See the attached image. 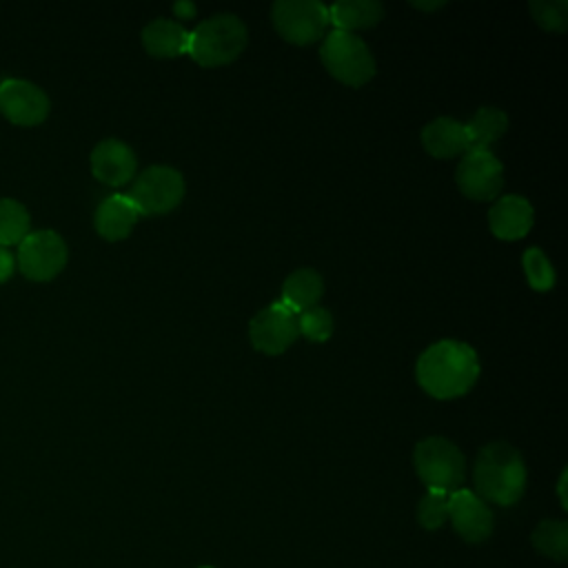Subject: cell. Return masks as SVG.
<instances>
[{"label":"cell","mask_w":568,"mask_h":568,"mask_svg":"<svg viewBox=\"0 0 568 568\" xmlns=\"http://www.w3.org/2000/svg\"><path fill=\"white\" fill-rule=\"evenodd\" d=\"M532 546L555 561L568 559V521L564 519H544L530 535Z\"/></svg>","instance_id":"44dd1931"},{"label":"cell","mask_w":568,"mask_h":568,"mask_svg":"<svg viewBox=\"0 0 568 568\" xmlns=\"http://www.w3.org/2000/svg\"><path fill=\"white\" fill-rule=\"evenodd\" d=\"M413 464L419 479L435 490L453 493L466 477V459L457 444L446 437H426L413 450Z\"/></svg>","instance_id":"5b68a950"},{"label":"cell","mask_w":568,"mask_h":568,"mask_svg":"<svg viewBox=\"0 0 568 568\" xmlns=\"http://www.w3.org/2000/svg\"><path fill=\"white\" fill-rule=\"evenodd\" d=\"M67 244L64 240L51 231H31L20 244L16 264L20 273L31 282H49L67 266Z\"/></svg>","instance_id":"ba28073f"},{"label":"cell","mask_w":568,"mask_h":568,"mask_svg":"<svg viewBox=\"0 0 568 568\" xmlns=\"http://www.w3.org/2000/svg\"><path fill=\"white\" fill-rule=\"evenodd\" d=\"M521 266L526 273V280L530 288L535 291H550L555 286V266L546 257V253L539 246H530L521 255Z\"/></svg>","instance_id":"603a6c76"},{"label":"cell","mask_w":568,"mask_h":568,"mask_svg":"<svg viewBox=\"0 0 568 568\" xmlns=\"http://www.w3.org/2000/svg\"><path fill=\"white\" fill-rule=\"evenodd\" d=\"M248 31L235 13H215L189 31V55L200 67L233 62L246 47Z\"/></svg>","instance_id":"3957f363"},{"label":"cell","mask_w":568,"mask_h":568,"mask_svg":"<svg viewBox=\"0 0 568 568\" xmlns=\"http://www.w3.org/2000/svg\"><path fill=\"white\" fill-rule=\"evenodd\" d=\"M470 149L490 151V146L506 133L508 115L497 106H479L468 122H464Z\"/></svg>","instance_id":"ffe728a7"},{"label":"cell","mask_w":568,"mask_h":568,"mask_svg":"<svg viewBox=\"0 0 568 568\" xmlns=\"http://www.w3.org/2000/svg\"><path fill=\"white\" fill-rule=\"evenodd\" d=\"M184 191V178L178 169L153 164L133 180L126 195L140 215H166L182 202Z\"/></svg>","instance_id":"8992f818"},{"label":"cell","mask_w":568,"mask_h":568,"mask_svg":"<svg viewBox=\"0 0 568 568\" xmlns=\"http://www.w3.org/2000/svg\"><path fill=\"white\" fill-rule=\"evenodd\" d=\"M275 31L291 44H313L326 36L328 7L317 0H277L271 7Z\"/></svg>","instance_id":"52a82bcc"},{"label":"cell","mask_w":568,"mask_h":568,"mask_svg":"<svg viewBox=\"0 0 568 568\" xmlns=\"http://www.w3.org/2000/svg\"><path fill=\"white\" fill-rule=\"evenodd\" d=\"M297 331L308 342H326L333 335V313L320 304L306 308L297 315Z\"/></svg>","instance_id":"484cf974"},{"label":"cell","mask_w":568,"mask_h":568,"mask_svg":"<svg viewBox=\"0 0 568 568\" xmlns=\"http://www.w3.org/2000/svg\"><path fill=\"white\" fill-rule=\"evenodd\" d=\"M384 18V4L377 0H337L328 7V22L337 31L355 33L371 29Z\"/></svg>","instance_id":"ac0fdd59"},{"label":"cell","mask_w":568,"mask_h":568,"mask_svg":"<svg viewBox=\"0 0 568 568\" xmlns=\"http://www.w3.org/2000/svg\"><path fill=\"white\" fill-rule=\"evenodd\" d=\"M450 493L428 488L417 504V521L426 530H437L448 521Z\"/></svg>","instance_id":"cb8c5ba5"},{"label":"cell","mask_w":568,"mask_h":568,"mask_svg":"<svg viewBox=\"0 0 568 568\" xmlns=\"http://www.w3.org/2000/svg\"><path fill=\"white\" fill-rule=\"evenodd\" d=\"M422 146L433 158H457L470 151L466 126L455 118H435L422 129Z\"/></svg>","instance_id":"2e32d148"},{"label":"cell","mask_w":568,"mask_h":568,"mask_svg":"<svg viewBox=\"0 0 568 568\" xmlns=\"http://www.w3.org/2000/svg\"><path fill=\"white\" fill-rule=\"evenodd\" d=\"M320 60L335 80L348 87L366 84L377 69L368 44L359 36L337 29L322 38Z\"/></svg>","instance_id":"277c9868"},{"label":"cell","mask_w":568,"mask_h":568,"mask_svg":"<svg viewBox=\"0 0 568 568\" xmlns=\"http://www.w3.org/2000/svg\"><path fill=\"white\" fill-rule=\"evenodd\" d=\"M448 521L455 532L468 544H481L493 535V510L488 504L468 488H457L448 499Z\"/></svg>","instance_id":"7c38bea8"},{"label":"cell","mask_w":568,"mask_h":568,"mask_svg":"<svg viewBox=\"0 0 568 568\" xmlns=\"http://www.w3.org/2000/svg\"><path fill=\"white\" fill-rule=\"evenodd\" d=\"M142 44L153 58H178L189 51V31L171 18H155L142 29Z\"/></svg>","instance_id":"e0dca14e"},{"label":"cell","mask_w":568,"mask_h":568,"mask_svg":"<svg viewBox=\"0 0 568 568\" xmlns=\"http://www.w3.org/2000/svg\"><path fill=\"white\" fill-rule=\"evenodd\" d=\"M535 222V209L524 195H501L488 211L490 233L499 240H519L524 237Z\"/></svg>","instance_id":"5bb4252c"},{"label":"cell","mask_w":568,"mask_h":568,"mask_svg":"<svg viewBox=\"0 0 568 568\" xmlns=\"http://www.w3.org/2000/svg\"><path fill=\"white\" fill-rule=\"evenodd\" d=\"M455 182L466 197L488 202L495 200L504 186V166L493 151L470 149L457 164Z\"/></svg>","instance_id":"9c48e42d"},{"label":"cell","mask_w":568,"mask_h":568,"mask_svg":"<svg viewBox=\"0 0 568 568\" xmlns=\"http://www.w3.org/2000/svg\"><path fill=\"white\" fill-rule=\"evenodd\" d=\"M248 337L253 348L264 355L284 353L297 337V313H293L280 300L262 308L248 324Z\"/></svg>","instance_id":"30bf717a"},{"label":"cell","mask_w":568,"mask_h":568,"mask_svg":"<svg viewBox=\"0 0 568 568\" xmlns=\"http://www.w3.org/2000/svg\"><path fill=\"white\" fill-rule=\"evenodd\" d=\"M324 295V280L315 268H295L282 284V304H286L293 313H302L306 308L317 306Z\"/></svg>","instance_id":"d6986e66"},{"label":"cell","mask_w":568,"mask_h":568,"mask_svg":"<svg viewBox=\"0 0 568 568\" xmlns=\"http://www.w3.org/2000/svg\"><path fill=\"white\" fill-rule=\"evenodd\" d=\"M526 479L524 457L508 442H490L475 457L473 481L484 501L497 506L517 504L526 490Z\"/></svg>","instance_id":"7a4b0ae2"},{"label":"cell","mask_w":568,"mask_h":568,"mask_svg":"<svg viewBox=\"0 0 568 568\" xmlns=\"http://www.w3.org/2000/svg\"><path fill=\"white\" fill-rule=\"evenodd\" d=\"M138 158L133 149L118 140L106 138L98 142L91 151V173L106 186H124L135 178Z\"/></svg>","instance_id":"4fadbf2b"},{"label":"cell","mask_w":568,"mask_h":568,"mask_svg":"<svg viewBox=\"0 0 568 568\" xmlns=\"http://www.w3.org/2000/svg\"><path fill=\"white\" fill-rule=\"evenodd\" d=\"M200 568H211V566H200Z\"/></svg>","instance_id":"4dcf8cb0"},{"label":"cell","mask_w":568,"mask_h":568,"mask_svg":"<svg viewBox=\"0 0 568 568\" xmlns=\"http://www.w3.org/2000/svg\"><path fill=\"white\" fill-rule=\"evenodd\" d=\"M13 271H16V257H13V253H11L9 248L0 246V282L9 280V277L13 275Z\"/></svg>","instance_id":"4316f807"},{"label":"cell","mask_w":568,"mask_h":568,"mask_svg":"<svg viewBox=\"0 0 568 568\" xmlns=\"http://www.w3.org/2000/svg\"><path fill=\"white\" fill-rule=\"evenodd\" d=\"M51 102L47 93L29 82L18 78H7L0 82V113L18 126H36L47 120Z\"/></svg>","instance_id":"8fae6325"},{"label":"cell","mask_w":568,"mask_h":568,"mask_svg":"<svg viewBox=\"0 0 568 568\" xmlns=\"http://www.w3.org/2000/svg\"><path fill=\"white\" fill-rule=\"evenodd\" d=\"M559 501H561V508H568V501H566V470H561V477H559Z\"/></svg>","instance_id":"f1b7e54d"},{"label":"cell","mask_w":568,"mask_h":568,"mask_svg":"<svg viewBox=\"0 0 568 568\" xmlns=\"http://www.w3.org/2000/svg\"><path fill=\"white\" fill-rule=\"evenodd\" d=\"M173 11L180 16V18H193L195 16V4H191V2H175L173 4Z\"/></svg>","instance_id":"83f0119b"},{"label":"cell","mask_w":568,"mask_h":568,"mask_svg":"<svg viewBox=\"0 0 568 568\" xmlns=\"http://www.w3.org/2000/svg\"><path fill=\"white\" fill-rule=\"evenodd\" d=\"M140 213L135 209V204L129 200L126 193H113L109 197H104L93 215V224L100 237L109 240V242H118L124 240L135 222H138Z\"/></svg>","instance_id":"9a60e30c"},{"label":"cell","mask_w":568,"mask_h":568,"mask_svg":"<svg viewBox=\"0 0 568 568\" xmlns=\"http://www.w3.org/2000/svg\"><path fill=\"white\" fill-rule=\"evenodd\" d=\"M415 9H422V11H435V9H442L446 2H410Z\"/></svg>","instance_id":"f546056e"},{"label":"cell","mask_w":568,"mask_h":568,"mask_svg":"<svg viewBox=\"0 0 568 568\" xmlns=\"http://www.w3.org/2000/svg\"><path fill=\"white\" fill-rule=\"evenodd\" d=\"M479 357L473 346L457 339L430 344L415 364L417 384L435 399L466 395L479 377Z\"/></svg>","instance_id":"6da1fadb"},{"label":"cell","mask_w":568,"mask_h":568,"mask_svg":"<svg viewBox=\"0 0 568 568\" xmlns=\"http://www.w3.org/2000/svg\"><path fill=\"white\" fill-rule=\"evenodd\" d=\"M31 217L24 204L2 197L0 200V246L9 248L20 244L31 231Z\"/></svg>","instance_id":"7402d4cb"},{"label":"cell","mask_w":568,"mask_h":568,"mask_svg":"<svg viewBox=\"0 0 568 568\" xmlns=\"http://www.w3.org/2000/svg\"><path fill=\"white\" fill-rule=\"evenodd\" d=\"M528 11L546 31L561 33L568 27V0H530Z\"/></svg>","instance_id":"d4e9b609"}]
</instances>
